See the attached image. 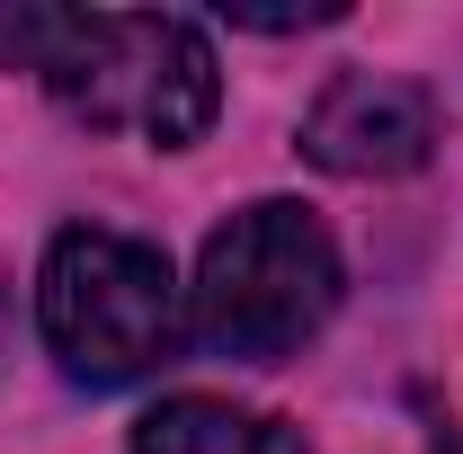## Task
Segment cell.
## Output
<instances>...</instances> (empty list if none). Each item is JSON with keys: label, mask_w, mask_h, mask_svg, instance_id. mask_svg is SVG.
<instances>
[{"label": "cell", "mask_w": 463, "mask_h": 454, "mask_svg": "<svg viewBox=\"0 0 463 454\" xmlns=\"http://www.w3.org/2000/svg\"><path fill=\"white\" fill-rule=\"evenodd\" d=\"M36 71H45L62 116H80L99 134H143L161 152L196 143L223 108L214 45L161 9H54Z\"/></svg>", "instance_id": "1"}, {"label": "cell", "mask_w": 463, "mask_h": 454, "mask_svg": "<svg viewBox=\"0 0 463 454\" xmlns=\"http://www.w3.org/2000/svg\"><path fill=\"white\" fill-rule=\"evenodd\" d=\"M36 321H45V347L71 383H143L161 374L187 339V312H178V277L170 259L134 232H62L45 250V277H36Z\"/></svg>", "instance_id": "2"}, {"label": "cell", "mask_w": 463, "mask_h": 454, "mask_svg": "<svg viewBox=\"0 0 463 454\" xmlns=\"http://www.w3.org/2000/svg\"><path fill=\"white\" fill-rule=\"evenodd\" d=\"M339 303V250L330 232L312 223L303 205L268 196V205H241L205 259H196V285H187V321L214 356H241V365H277L312 339Z\"/></svg>", "instance_id": "3"}, {"label": "cell", "mask_w": 463, "mask_h": 454, "mask_svg": "<svg viewBox=\"0 0 463 454\" xmlns=\"http://www.w3.org/2000/svg\"><path fill=\"white\" fill-rule=\"evenodd\" d=\"M303 152L330 178H410L437 152V108L402 71H347L303 116Z\"/></svg>", "instance_id": "4"}, {"label": "cell", "mask_w": 463, "mask_h": 454, "mask_svg": "<svg viewBox=\"0 0 463 454\" xmlns=\"http://www.w3.org/2000/svg\"><path fill=\"white\" fill-rule=\"evenodd\" d=\"M134 454H303V437H294L286 419H268V410L178 393L134 428Z\"/></svg>", "instance_id": "5"}]
</instances>
